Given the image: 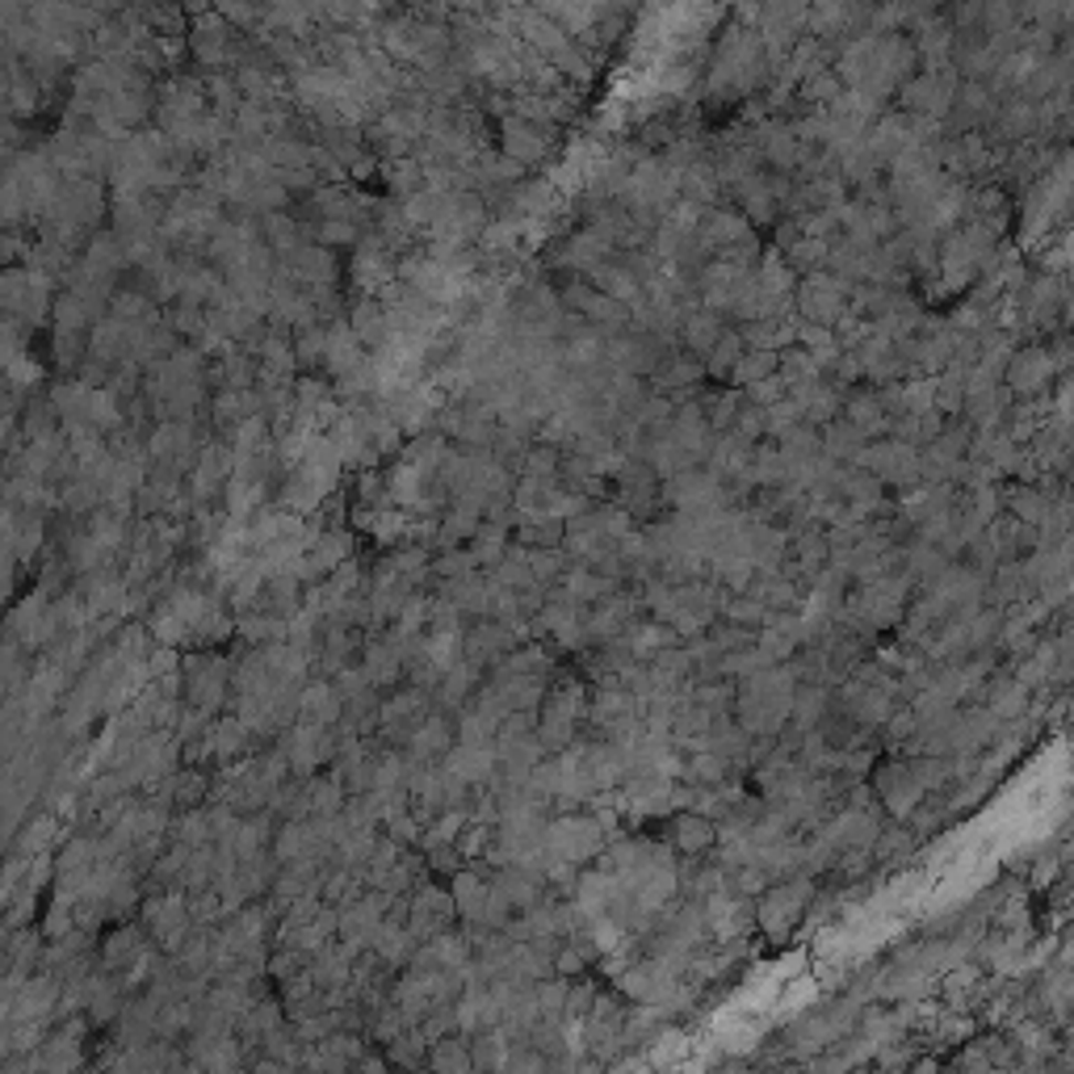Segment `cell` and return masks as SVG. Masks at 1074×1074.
Segmentation results:
<instances>
[{
	"instance_id": "cell-42",
	"label": "cell",
	"mask_w": 1074,
	"mask_h": 1074,
	"mask_svg": "<svg viewBox=\"0 0 1074 1074\" xmlns=\"http://www.w3.org/2000/svg\"><path fill=\"white\" fill-rule=\"evenodd\" d=\"M437 575H442L445 584L449 579H466V575H475L479 571V563H475V554H470V546H458V550H442V559H437Z\"/></svg>"
},
{
	"instance_id": "cell-2",
	"label": "cell",
	"mask_w": 1074,
	"mask_h": 1074,
	"mask_svg": "<svg viewBox=\"0 0 1074 1074\" xmlns=\"http://www.w3.org/2000/svg\"><path fill=\"white\" fill-rule=\"evenodd\" d=\"M815 903V882L806 873H794V878H780L773 882L764 894L756 898V924L759 932L773 940V945H785L801 924H806V911Z\"/></svg>"
},
{
	"instance_id": "cell-18",
	"label": "cell",
	"mask_w": 1074,
	"mask_h": 1074,
	"mask_svg": "<svg viewBox=\"0 0 1074 1074\" xmlns=\"http://www.w3.org/2000/svg\"><path fill=\"white\" fill-rule=\"evenodd\" d=\"M668 843L680 857H705V852H714L717 827L710 819L693 815V810H676L672 822H668Z\"/></svg>"
},
{
	"instance_id": "cell-25",
	"label": "cell",
	"mask_w": 1074,
	"mask_h": 1074,
	"mask_svg": "<svg viewBox=\"0 0 1074 1074\" xmlns=\"http://www.w3.org/2000/svg\"><path fill=\"white\" fill-rule=\"evenodd\" d=\"M747 483L752 487H785L789 483V462L777 454L773 442H759L747 462Z\"/></svg>"
},
{
	"instance_id": "cell-3",
	"label": "cell",
	"mask_w": 1074,
	"mask_h": 1074,
	"mask_svg": "<svg viewBox=\"0 0 1074 1074\" xmlns=\"http://www.w3.org/2000/svg\"><path fill=\"white\" fill-rule=\"evenodd\" d=\"M605 843H609V831L596 815H559L546 822V836H542L546 861H563L571 869L596 861L605 852Z\"/></svg>"
},
{
	"instance_id": "cell-5",
	"label": "cell",
	"mask_w": 1074,
	"mask_h": 1074,
	"mask_svg": "<svg viewBox=\"0 0 1074 1074\" xmlns=\"http://www.w3.org/2000/svg\"><path fill=\"white\" fill-rule=\"evenodd\" d=\"M843 298H848V286H843L840 277L827 274V269H819V274L798 277V290H794V311H798L801 323L836 332V328L843 323V316H848Z\"/></svg>"
},
{
	"instance_id": "cell-11",
	"label": "cell",
	"mask_w": 1074,
	"mask_h": 1074,
	"mask_svg": "<svg viewBox=\"0 0 1074 1074\" xmlns=\"http://www.w3.org/2000/svg\"><path fill=\"white\" fill-rule=\"evenodd\" d=\"M999 102L990 97V88L982 81H961L953 93V106L945 118V135H966V130H987L995 118Z\"/></svg>"
},
{
	"instance_id": "cell-22",
	"label": "cell",
	"mask_w": 1074,
	"mask_h": 1074,
	"mask_svg": "<svg viewBox=\"0 0 1074 1074\" xmlns=\"http://www.w3.org/2000/svg\"><path fill=\"white\" fill-rule=\"evenodd\" d=\"M680 198L684 202H693V206H726V193H722V185H717V172L714 164H710V151L696 160V164H689V169L680 172Z\"/></svg>"
},
{
	"instance_id": "cell-41",
	"label": "cell",
	"mask_w": 1074,
	"mask_h": 1074,
	"mask_svg": "<svg viewBox=\"0 0 1074 1074\" xmlns=\"http://www.w3.org/2000/svg\"><path fill=\"white\" fill-rule=\"evenodd\" d=\"M475 684H479V668H470V663H458V668H449V672H445L442 696L449 701V705H458V701H470Z\"/></svg>"
},
{
	"instance_id": "cell-47",
	"label": "cell",
	"mask_w": 1074,
	"mask_h": 1074,
	"mask_svg": "<svg viewBox=\"0 0 1074 1074\" xmlns=\"http://www.w3.org/2000/svg\"><path fill=\"white\" fill-rule=\"evenodd\" d=\"M764 421H768V437L777 442L785 428H794V424H801V412L794 407L789 400L773 403V407H764Z\"/></svg>"
},
{
	"instance_id": "cell-1",
	"label": "cell",
	"mask_w": 1074,
	"mask_h": 1074,
	"mask_svg": "<svg viewBox=\"0 0 1074 1074\" xmlns=\"http://www.w3.org/2000/svg\"><path fill=\"white\" fill-rule=\"evenodd\" d=\"M794 689L798 680L789 676L785 663L768 668V672H756L747 680L735 684V705H731V717L743 726V735L752 738H777L789 722V701H794Z\"/></svg>"
},
{
	"instance_id": "cell-50",
	"label": "cell",
	"mask_w": 1074,
	"mask_h": 1074,
	"mask_svg": "<svg viewBox=\"0 0 1074 1074\" xmlns=\"http://www.w3.org/2000/svg\"><path fill=\"white\" fill-rule=\"evenodd\" d=\"M433 864L445 869V873H462V857H458L454 848H437V852H433Z\"/></svg>"
},
{
	"instance_id": "cell-38",
	"label": "cell",
	"mask_w": 1074,
	"mask_h": 1074,
	"mask_svg": "<svg viewBox=\"0 0 1074 1074\" xmlns=\"http://www.w3.org/2000/svg\"><path fill=\"white\" fill-rule=\"evenodd\" d=\"M840 412H843L840 391L819 386V391H815V400L801 407V424H810V428H827L831 421H840Z\"/></svg>"
},
{
	"instance_id": "cell-23",
	"label": "cell",
	"mask_w": 1074,
	"mask_h": 1074,
	"mask_svg": "<svg viewBox=\"0 0 1074 1074\" xmlns=\"http://www.w3.org/2000/svg\"><path fill=\"white\" fill-rule=\"evenodd\" d=\"M696 403H701V416L710 424V433H731L735 428V416L743 407V391L735 386H710V391H696Z\"/></svg>"
},
{
	"instance_id": "cell-14",
	"label": "cell",
	"mask_w": 1074,
	"mask_h": 1074,
	"mask_svg": "<svg viewBox=\"0 0 1074 1074\" xmlns=\"http://www.w3.org/2000/svg\"><path fill=\"white\" fill-rule=\"evenodd\" d=\"M747 235H756V232L747 227V219H743L735 206H710V211L701 214L693 240L701 244V253L705 256H717L722 248H731V244L747 240Z\"/></svg>"
},
{
	"instance_id": "cell-48",
	"label": "cell",
	"mask_w": 1074,
	"mask_h": 1074,
	"mask_svg": "<svg viewBox=\"0 0 1074 1074\" xmlns=\"http://www.w3.org/2000/svg\"><path fill=\"white\" fill-rule=\"evenodd\" d=\"M743 400L756 403V407H773V403L785 400V382H780L777 374H773V379H764V382H756V386H747V391H743Z\"/></svg>"
},
{
	"instance_id": "cell-29",
	"label": "cell",
	"mask_w": 1074,
	"mask_h": 1074,
	"mask_svg": "<svg viewBox=\"0 0 1074 1074\" xmlns=\"http://www.w3.org/2000/svg\"><path fill=\"white\" fill-rule=\"evenodd\" d=\"M756 286L768 290V295H794L798 290V274L785 265V256L777 248H764L756 265Z\"/></svg>"
},
{
	"instance_id": "cell-34",
	"label": "cell",
	"mask_w": 1074,
	"mask_h": 1074,
	"mask_svg": "<svg viewBox=\"0 0 1074 1074\" xmlns=\"http://www.w3.org/2000/svg\"><path fill=\"white\" fill-rule=\"evenodd\" d=\"M911 843H915V836H911V827L906 822H882V831H878V840H873V861H898V857H906L911 852Z\"/></svg>"
},
{
	"instance_id": "cell-33",
	"label": "cell",
	"mask_w": 1074,
	"mask_h": 1074,
	"mask_svg": "<svg viewBox=\"0 0 1074 1074\" xmlns=\"http://www.w3.org/2000/svg\"><path fill=\"white\" fill-rule=\"evenodd\" d=\"M559 466H563V449L550 445H529L525 462L517 470V479H538V483H559Z\"/></svg>"
},
{
	"instance_id": "cell-40",
	"label": "cell",
	"mask_w": 1074,
	"mask_h": 1074,
	"mask_svg": "<svg viewBox=\"0 0 1074 1074\" xmlns=\"http://www.w3.org/2000/svg\"><path fill=\"white\" fill-rule=\"evenodd\" d=\"M500 1074H550V1057L538 1053L533 1045H512Z\"/></svg>"
},
{
	"instance_id": "cell-39",
	"label": "cell",
	"mask_w": 1074,
	"mask_h": 1074,
	"mask_svg": "<svg viewBox=\"0 0 1074 1074\" xmlns=\"http://www.w3.org/2000/svg\"><path fill=\"white\" fill-rule=\"evenodd\" d=\"M596 995H600V987L592 982L588 974H584V978H571V982H567V1003H563V1020H567V1024H579V1020L588 1015L592 1003H596Z\"/></svg>"
},
{
	"instance_id": "cell-19",
	"label": "cell",
	"mask_w": 1074,
	"mask_h": 1074,
	"mask_svg": "<svg viewBox=\"0 0 1074 1074\" xmlns=\"http://www.w3.org/2000/svg\"><path fill=\"white\" fill-rule=\"evenodd\" d=\"M726 198H735V202H738L735 211L747 219V227H752V232H773V223L780 219V206L773 202V193L764 190V172L747 177V181H743V185H735Z\"/></svg>"
},
{
	"instance_id": "cell-24",
	"label": "cell",
	"mask_w": 1074,
	"mask_h": 1074,
	"mask_svg": "<svg viewBox=\"0 0 1074 1074\" xmlns=\"http://www.w3.org/2000/svg\"><path fill=\"white\" fill-rule=\"evenodd\" d=\"M864 437L861 428H852V424L843 421H831L827 428H819V449H822V458H831V462H840V466H852V458L861 454L864 449Z\"/></svg>"
},
{
	"instance_id": "cell-46",
	"label": "cell",
	"mask_w": 1074,
	"mask_h": 1074,
	"mask_svg": "<svg viewBox=\"0 0 1074 1074\" xmlns=\"http://www.w3.org/2000/svg\"><path fill=\"white\" fill-rule=\"evenodd\" d=\"M672 416H676V403L668 400V395H651V400L638 407L634 424H642V428H659V424H672Z\"/></svg>"
},
{
	"instance_id": "cell-4",
	"label": "cell",
	"mask_w": 1074,
	"mask_h": 1074,
	"mask_svg": "<svg viewBox=\"0 0 1074 1074\" xmlns=\"http://www.w3.org/2000/svg\"><path fill=\"white\" fill-rule=\"evenodd\" d=\"M626 1015H630V999H621L617 990H600L588 1015L579 1020V1041L588 1050L592 1062H613L626 1050Z\"/></svg>"
},
{
	"instance_id": "cell-49",
	"label": "cell",
	"mask_w": 1074,
	"mask_h": 1074,
	"mask_svg": "<svg viewBox=\"0 0 1074 1074\" xmlns=\"http://www.w3.org/2000/svg\"><path fill=\"white\" fill-rule=\"evenodd\" d=\"M940 428H945V416H940L936 407H932V412H924V416H919V449L936 442V437H940Z\"/></svg>"
},
{
	"instance_id": "cell-26",
	"label": "cell",
	"mask_w": 1074,
	"mask_h": 1074,
	"mask_svg": "<svg viewBox=\"0 0 1074 1074\" xmlns=\"http://www.w3.org/2000/svg\"><path fill=\"white\" fill-rule=\"evenodd\" d=\"M794 93H798L801 109H831L843 97V81L831 72V67H822V72H815V76H806Z\"/></svg>"
},
{
	"instance_id": "cell-15",
	"label": "cell",
	"mask_w": 1074,
	"mask_h": 1074,
	"mask_svg": "<svg viewBox=\"0 0 1074 1074\" xmlns=\"http://www.w3.org/2000/svg\"><path fill=\"white\" fill-rule=\"evenodd\" d=\"M831 714H836V689H827V684H798V689H794V701H789V722H785V731L801 738V735H810V731H819Z\"/></svg>"
},
{
	"instance_id": "cell-35",
	"label": "cell",
	"mask_w": 1074,
	"mask_h": 1074,
	"mask_svg": "<svg viewBox=\"0 0 1074 1074\" xmlns=\"http://www.w3.org/2000/svg\"><path fill=\"white\" fill-rule=\"evenodd\" d=\"M571 567V559L563 550H529V575L533 588H554L563 579V571Z\"/></svg>"
},
{
	"instance_id": "cell-30",
	"label": "cell",
	"mask_w": 1074,
	"mask_h": 1074,
	"mask_svg": "<svg viewBox=\"0 0 1074 1074\" xmlns=\"http://www.w3.org/2000/svg\"><path fill=\"white\" fill-rule=\"evenodd\" d=\"M773 374H777V353H764V349H743V358L735 361V370H731L726 386L747 391V386L773 379Z\"/></svg>"
},
{
	"instance_id": "cell-16",
	"label": "cell",
	"mask_w": 1074,
	"mask_h": 1074,
	"mask_svg": "<svg viewBox=\"0 0 1074 1074\" xmlns=\"http://www.w3.org/2000/svg\"><path fill=\"white\" fill-rule=\"evenodd\" d=\"M647 386H651V395H693V391H701L705 386V365L696 358H689L684 349H676V353H668V358L659 361V370H655L651 379H647Z\"/></svg>"
},
{
	"instance_id": "cell-10",
	"label": "cell",
	"mask_w": 1074,
	"mask_h": 1074,
	"mask_svg": "<svg viewBox=\"0 0 1074 1074\" xmlns=\"http://www.w3.org/2000/svg\"><path fill=\"white\" fill-rule=\"evenodd\" d=\"M496 139H500V156H508L512 164H521L525 172L542 169L550 156H554V139L542 135L525 118H517V114H508V118L496 123Z\"/></svg>"
},
{
	"instance_id": "cell-32",
	"label": "cell",
	"mask_w": 1074,
	"mask_h": 1074,
	"mask_svg": "<svg viewBox=\"0 0 1074 1074\" xmlns=\"http://www.w3.org/2000/svg\"><path fill=\"white\" fill-rule=\"evenodd\" d=\"M777 379L785 382V391L798 386V382H815L819 379V361L810 358L801 344H789V349L777 353Z\"/></svg>"
},
{
	"instance_id": "cell-9",
	"label": "cell",
	"mask_w": 1074,
	"mask_h": 1074,
	"mask_svg": "<svg viewBox=\"0 0 1074 1074\" xmlns=\"http://www.w3.org/2000/svg\"><path fill=\"white\" fill-rule=\"evenodd\" d=\"M869 789H873V798H878V806H885L894 819L903 822L919 801L927 798L924 789H919V780L911 777V764L906 759H885V764H873V773H869Z\"/></svg>"
},
{
	"instance_id": "cell-6",
	"label": "cell",
	"mask_w": 1074,
	"mask_h": 1074,
	"mask_svg": "<svg viewBox=\"0 0 1074 1074\" xmlns=\"http://www.w3.org/2000/svg\"><path fill=\"white\" fill-rule=\"evenodd\" d=\"M957 85H961V76H957V67L953 64L936 67V72H915V76L894 93V102H898V109L911 114V118H936V123H945Z\"/></svg>"
},
{
	"instance_id": "cell-7",
	"label": "cell",
	"mask_w": 1074,
	"mask_h": 1074,
	"mask_svg": "<svg viewBox=\"0 0 1074 1074\" xmlns=\"http://www.w3.org/2000/svg\"><path fill=\"white\" fill-rule=\"evenodd\" d=\"M1057 379H1062V374H1057V365H1053L1050 349L1036 344V340H1032V344H1015L1008 365H1003V386H1008V395L1015 403L1045 400Z\"/></svg>"
},
{
	"instance_id": "cell-44",
	"label": "cell",
	"mask_w": 1074,
	"mask_h": 1074,
	"mask_svg": "<svg viewBox=\"0 0 1074 1074\" xmlns=\"http://www.w3.org/2000/svg\"><path fill=\"white\" fill-rule=\"evenodd\" d=\"M449 735H454V731H449V722H445V717H433V722L421 731V738L412 743V752H416V756H424V759L442 756L445 747H449Z\"/></svg>"
},
{
	"instance_id": "cell-31",
	"label": "cell",
	"mask_w": 1074,
	"mask_h": 1074,
	"mask_svg": "<svg viewBox=\"0 0 1074 1074\" xmlns=\"http://www.w3.org/2000/svg\"><path fill=\"white\" fill-rule=\"evenodd\" d=\"M738 358H743V340H738L735 328H726V332H722V340L710 349V358L701 361V365H705V382L726 386V379H731V370H735Z\"/></svg>"
},
{
	"instance_id": "cell-12",
	"label": "cell",
	"mask_w": 1074,
	"mask_h": 1074,
	"mask_svg": "<svg viewBox=\"0 0 1074 1074\" xmlns=\"http://www.w3.org/2000/svg\"><path fill=\"white\" fill-rule=\"evenodd\" d=\"M487 882L500 890V898L512 906V915L533 911V906L546 898V878L538 869H521V864H500V869H487Z\"/></svg>"
},
{
	"instance_id": "cell-20",
	"label": "cell",
	"mask_w": 1074,
	"mask_h": 1074,
	"mask_svg": "<svg viewBox=\"0 0 1074 1074\" xmlns=\"http://www.w3.org/2000/svg\"><path fill=\"white\" fill-rule=\"evenodd\" d=\"M726 328H731V319L714 316V311H705V307H701V311H689V316L680 319V349H684L689 358L705 361Z\"/></svg>"
},
{
	"instance_id": "cell-8",
	"label": "cell",
	"mask_w": 1074,
	"mask_h": 1074,
	"mask_svg": "<svg viewBox=\"0 0 1074 1074\" xmlns=\"http://www.w3.org/2000/svg\"><path fill=\"white\" fill-rule=\"evenodd\" d=\"M642 617V605H638V592L630 588H613L600 605L584 609V634H588V647H613L621 642L626 630Z\"/></svg>"
},
{
	"instance_id": "cell-37",
	"label": "cell",
	"mask_w": 1074,
	"mask_h": 1074,
	"mask_svg": "<svg viewBox=\"0 0 1074 1074\" xmlns=\"http://www.w3.org/2000/svg\"><path fill=\"white\" fill-rule=\"evenodd\" d=\"M780 256H785V265H789L798 277L819 274L822 265H827V244H822V240H806V235H801L798 244H789Z\"/></svg>"
},
{
	"instance_id": "cell-36",
	"label": "cell",
	"mask_w": 1074,
	"mask_h": 1074,
	"mask_svg": "<svg viewBox=\"0 0 1074 1074\" xmlns=\"http://www.w3.org/2000/svg\"><path fill=\"white\" fill-rule=\"evenodd\" d=\"M508 1050H512V1045H508L504 1032L491 1029L487 1036H479V1041H475V1050H470V1066H475V1071H483V1074H500Z\"/></svg>"
},
{
	"instance_id": "cell-17",
	"label": "cell",
	"mask_w": 1074,
	"mask_h": 1074,
	"mask_svg": "<svg viewBox=\"0 0 1074 1074\" xmlns=\"http://www.w3.org/2000/svg\"><path fill=\"white\" fill-rule=\"evenodd\" d=\"M999 504H1003V512H1008L1011 521H1020V525H1032L1041 529L1045 521H1050V508H1053V496H1045L1041 487L1032 483H999Z\"/></svg>"
},
{
	"instance_id": "cell-21",
	"label": "cell",
	"mask_w": 1074,
	"mask_h": 1074,
	"mask_svg": "<svg viewBox=\"0 0 1074 1074\" xmlns=\"http://www.w3.org/2000/svg\"><path fill=\"white\" fill-rule=\"evenodd\" d=\"M621 647L630 651L634 663H651L659 651H668V647H680V638H676L672 626H663V621H651V617H638L630 630H626V638H621Z\"/></svg>"
},
{
	"instance_id": "cell-28",
	"label": "cell",
	"mask_w": 1074,
	"mask_h": 1074,
	"mask_svg": "<svg viewBox=\"0 0 1074 1074\" xmlns=\"http://www.w3.org/2000/svg\"><path fill=\"white\" fill-rule=\"evenodd\" d=\"M773 445H777V454L789 466L815 462V458L822 454V449H819V428H810V424H794V428H785Z\"/></svg>"
},
{
	"instance_id": "cell-27",
	"label": "cell",
	"mask_w": 1074,
	"mask_h": 1074,
	"mask_svg": "<svg viewBox=\"0 0 1074 1074\" xmlns=\"http://www.w3.org/2000/svg\"><path fill=\"white\" fill-rule=\"evenodd\" d=\"M961 403H966V370L948 361L945 370L936 374V391H932V407H936V412H940L945 421H953V416H961Z\"/></svg>"
},
{
	"instance_id": "cell-43",
	"label": "cell",
	"mask_w": 1074,
	"mask_h": 1074,
	"mask_svg": "<svg viewBox=\"0 0 1074 1074\" xmlns=\"http://www.w3.org/2000/svg\"><path fill=\"white\" fill-rule=\"evenodd\" d=\"M421 915H424V932L449 924V919H454V898H449V894H442V890H424V894H421Z\"/></svg>"
},
{
	"instance_id": "cell-13",
	"label": "cell",
	"mask_w": 1074,
	"mask_h": 1074,
	"mask_svg": "<svg viewBox=\"0 0 1074 1074\" xmlns=\"http://www.w3.org/2000/svg\"><path fill=\"white\" fill-rule=\"evenodd\" d=\"M512 647H517V630H508V626L491 621V617H479V621L466 630V642H462L466 663H470V668H496Z\"/></svg>"
},
{
	"instance_id": "cell-45",
	"label": "cell",
	"mask_w": 1074,
	"mask_h": 1074,
	"mask_svg": "<svg viewBox=\"0 0 1074 1074\" xmlns=\"http://www.w3.org/2000/svg\"><path fill=\"white\" fill-rule=\"evenodd\" d=\"M433 1062H437V1074H470V1050H466L462 1041H445V1045H437Z\"/></svg>"
}]
</instances>
